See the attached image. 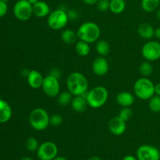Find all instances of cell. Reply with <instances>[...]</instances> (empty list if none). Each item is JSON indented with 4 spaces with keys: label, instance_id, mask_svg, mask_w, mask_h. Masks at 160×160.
Returning a JSON list of instances; mask_svg holds the SVG:
<instances>
[{
    "label": "cell",
    "instance_id": "6da1fadb",
    "mask_svg": "<svg viewBox=\"0 0 160 160\" xmlns=\"http://www.w3.org/2000/svg\"><path fill=\"white\" fill-rule=\"evenodd\" d=\"M88 86L87 78L80 72H73L67 77V89L73 96L85 95L88 90Z\"/></svg>",
    "mask_w": 160,
    "mask_h": 160
},
{
    "label": "cell",
    "instance_id": "7a4b0ae2",
    "mask_svg": "<svg viewBox=\"0 0 160 160\" xmlns=\"http://www.w3.org/2000/svg\"><path fill=\"white\" fill-rule=\"evenodd\" d=\"M77 34L79 40L91 44L99 40L100 35H101V29L99 26L95 22H85L78 28Z\"/></svg>",
    "mask_w": 160,
    "mask_h": 160
},
{
    "label": "cell",
    "instance_id": "3957f363",
    "mask_svg": "<svg viewBox=\"0 0 160 160\" xmlns=\"http://www.w3.org/2000/svg\"><path fill=\"white\" fill-rule=\"evenodd\" d=\"M88 106L93 109H98L104 106L109 98V92L104 86H96L88 91L85 94Z\"/></svg>",
    "mask_w": 160,
    "mask_h": 160
},
{
    "label": "cell",
    "instance_id": "277c9868",
    "mask_svg": "<svg viewBox=\"0 0 160 160\" xmlns=\"http://www.w3.org/2000/svg\"><path fill=\"white\" fill-rule=\"evenodd\" d=\"M50 117L43 108H35L29 115V123L31 128L37 131H43L49 126Z\"/></svg>",
    "mask_w": 160,
    "mask_h": 160
},
{
    "label": "cell",
    "instance_id": "5b68a950",
    "mask_svg": "<svg viewBox=\"0 0 160 160\" xmlns=\"http://www.w3.org/2000/svg\"><path fill=\"white\" fill-rule=\"evenodd\" d=\"M134 95L141 100H149L155 95V84L148 78L142 77L134 84Z\"/></svg>",
    "mask_w": 160,
    "mask_h": 160
},
{
    "label": "cell",
    "instance_id": "8992f818",
    "mask_svg": "<svg viewBox=\"0 0 160 160\" xmlns=\"http://www.w3.org/2000/svg\"><path fill=\"white\" fill-rule=\"evenodd\" d=\"M68 21L69 18L67 11L61 8L50 12L47 19L48 26L55 31L62 30L67 26Z\"/></svg>",
    "mask_w": 160,
    "mask_h": 160
},
{
    "label": "cell",
    "instance_id": "52a82bcc",
    "mask_svg": "<svg viewBox=\"0 0 160 160\" xmlns=\"http://www.w3.org/2000/svg\"><path fill=\"white\" fill-rule=\"evenodd\" d=\"M13 13L16 18L20 21H27L31 18L33 6L28 0L17 1L13 6Z\"/></svg>",
    "mask_w": 160,
    "mask_h": 160
},
{
    "label": "cell",
    "instance_id": "ba28073f",
    "mask_svg": "<svg viewBox=\"0 0 160 160\" xmlns=\"http://www.w3.org/2000/svg\"><path fill=\"white\" fill-rule=\"evenodd\" d=\"M42 88L47 96L49 98H56L60 93V84L59 79L48 74L44 78Z\"/></svg>",
    "mask_w": 160,
    "mask_h": 160
},
{
    "label": "cell",
    "instance_id": "9c48e42d",
    "mask_svg": "<svg viewBox=\"0 0 160 160\" xmlns=\"http://www.w3.org/2000/svg\"><path fill=\"white\" fill-rule=\"evenodd\" d=\"M58 155V147L54 142H45L39 145L37 156L40 160H53Z\"/></svg>",
    "mask_w": 160,
    "mask_h": 160
},
{
    "label": "cell",
    "instance_id": "30bf717a",
    "mask_svg": "<svg viewBox=\"0 0 160 160\" xmlns=\"http://www.w3.org/2000/svg\"><path fill=\"white\" fill-rule=\"evenodd\" d=\"M142 55L147 61H156L160 59V42L149 41L142 48Z\"/></svg>",
    "mask_w": 160,
    "mask_h": 160
},
{
    "label": "cell",
    "instance_id": "8fae6325",
    "mask_svg": "<svg viewBox=\"0 0 160 160\" xmlns=\"http://www.w3.org/2000/svg\"><path fill=\"white\" fill-rule=\"evenodd\" d=\"M136 157L138 160H160L159 150L150 145H142L136 152Z\"/></svg>",
    "mask_w": 160,
    "mask_h": 160
},
{
    "label": "cell",
    "instance_id": "7c38bea8",
    "mask_svg": "<svg viewBox=\"0 0 160 160\" xmlns=\"http://www.w3.org/2000/svg\"><path fill=\"white\" fill-rule=\"evenodd\" d=\"M108 127L111 134L115 136L122 135L124 134L127 129L126 122L122 120L119 116L112 117L109 120Z\"/></svg>",
    "mask_w": 160,
    "mask_h": 160
},
{
    "label": "cell",
    "instance_id": "4fadbf2b",
    "mask_svg": "<svg viewBox=\"0 0 160 160\" xmlns=\"http://www.w3.org/2000/svg\"><path fill=\"white\" fill-rule=\"evenodd\" d=\"M92 71L96 76L103 77L107 74L109 70V65L107 59L103 56H98L92 63Z\"/></svg>",
    "mask_w": 160,
    "mask_h": 160
},
{
    "label": "cell",
    "instance_id": "5bb4252c",
    "mask_svg": "<svg viewBox=\"0 0 160 160\" xmlns=\"http://www.w3.org/2000/svg\"><path fill=\"white\" fill-rule=\"evenodd\" d=\"M27 80H28V85L31 88L38 89L42 88V84H43L44 77L38 70H30L29 73H28V77H27Z\"/></svg>",
    "mask_w": 160,
    "mask_h": 160
},
{
    "label": "cell",
    "instance_id": "9a60e30c",
    "mask_svg": "<svg viewBox=\"0 0 160 160\" xmlns=\"http://www.w3.org/2000/svg\"><path fill=\"white\" fill-rule=\"evenodd\" d=\"M72 109L74 112L78 113H82L87 110L88 107L87 99L85 98V95H78V96H73L70 103Z\"/></svg>",
    "mask_w": 160,
    "mask_h": 160
},
{
    "label": "cell",
    "instance_id": "2e32d148",
    "mask_svg": "<svg viewBox=\"0 0 160 160\" xmlns=\"http://www.w3.org/2000/svg\"><path fill=\"white\" fill-rule=\"evenodd\" d=\"M116 102L121 107H131L134 102V96L129 92H120L116 96Z\"/></svg>",
    "mask_w": 160,
    "mask_h": 160
},
{
    "label": "cell",
    "instance_id": "e0dca14e",
    "mask_svg": "<svg viewBox=\"0 0 160 160\" xmlns=\"http://www.w3.org/2000/svg\"><path fill=\"white\" fill-rule=\"evenodd\" d=\"M33 14L38 18H43V17H48L50 11V7L48 3L45 1H40L39 0L37 3L33 5Z\"/></svg>",
    "mask_w": 160,
    "mask_h": 160
},
{
    "label": "cell",
    "instance_id": "ac0fdd59",
    "mask_svg": "<svg viewBox=\"0 0 160 160\" xmlns=\"http://www.w3.org/2000/svg\"><path fill=\"white\" fill-rule=\"evenodd\" d=\"M12 109L10 105L0 98V123H4L12 118Z\"/></svg>",
    "mask_w": 160,
    "mask_h": 160
},
{
    "label": "cell",
    "instance_id": "d6986e66",
    "mask_svg": "<svg viewBox=\"0 0 160 160\" xmlns=\"http://www.w3.org/2000/svg\"><path fill=\"white\" fill-rule=\"evenodd\" d=\"M138 33L139 36L144 39H151L154 37L155 29L150 23L144 22L139 24L138 28Z\"/></svg>",
    "mask_w": 160,
    "mask_h": 160
},
{
    "label": "cell",
    "instance_id": "ffe728a7",
    "mask_svg": "<svg viewBox=\"0 0 160 160\" xmlns=\"http://www.w3.org/2000/svg\"><path fill=\"white\" fill-rule=\"evenodd\" d=\"M77 32L71 29H66L61 33V40L67 45H73L78 42Z\"/></svg>",
    "mask_w": 160,
    "mask_h": 160
},
{
    "label": "cell",
    "instance_id": "44dd1931",
    "mask_svg": "<svg viewBox=\"0 0 160 160\" xmlns=\"http://www.w3.org/2000/svg\"><path fill=\"white\" fill-rule=\"evenodd\" d=\"M95 50L99 56L106 57L110 52V45L109 42L106 40H98L96 42L95 45Z\"/></svg>",
    "mask_w": 160,
    "mask_h": 160
},
{
    "label": "cell",
    "instance_id": "7402d4cb",
    "mask_svg": "<svg viewBox=\"0 0 160 160\" xmlns=\"http://www.w3.org/2000/svg\"><path fill=\"white\" fill-rule=\"evenodd\" d=\"M126 9L124 0H110L109 10L114 14H120Z\"/></svg>",
    "mask_w": 160,
    "mask_h": 160
},
{
    "label": "cell",
    "instance_id": "603a6c76",
    "mask_svg": "<svg viewBox=\"0 0 160 160\" xmlns=\"http://www.w3.org/2000/svg\"><path fill=\"white\" fill-rule=\"evenodd\" d=\"M76 52L81 57H85L90 53V45L84 41L79 40L75 43Z\"/></svg>",
    "mask_w": 160,
    "mask_h": 160
},
{
    "label": "cell",
    "instance_id": "cb8c5ba5",
    "mask_svg": "<svg viewBox=\"0 0 160 160\" xmlns=\"http://www.w3.org/2000/svg\"><path fill=\"white\" fill-rule=\"evenodd\" d=\"M160 0H142L141 6L142 9L147 12H152L157 10Z\"/></svg>",
    "mask_w": 160,
    "mask_h": 160
},
{
    "label": "cell",
    "instance_id": "d4e9b609",
    "mask_svg": "<svg viewBox=\"0 0 160 160\" xmlns=\"http://www.w3.org/2000/svg\"><path fill=\"white\" fill-rule=\"evenodd\" d=\"M56 98H57V102L59 106H67L71 103L73 95L69 91H65V92H60Z\"/></svg>",
    "mask_w": 160,
    "mask_h": 160
},
{
    "label": "cell",
    "instance_id": "484cf974",
    "mask_svg": "<svg viewBox=\"0 0 160 160\" xmlns=\"http://www.w3.org/2000/svg\"><path fill=\"white\" fill-rule=\"evenodd\" d=\"M139 73L143 78H148L153 73V66L150 61H144L139 66Z\"/></svg>",
    "mask_w": 160,
    "mask_h": 160
},
{
    "label": "cell",
    "instance_id": "4316f807",
    "mask_svg": "<svg viewBox=\"0 0 160 160\" xmlns=\"http://www.w3.org/2000/svg\"><path fill=\"white\" fill-rule=\"evenodd\" d=\"M148 107L150 110L153 112H160V96L157 95H154L149 99Z\"/></svg>",
    "mask_w": 160,
    "mask_h": 160
},
{
    "label": "cell",
    "instance_id": "83f0119b",
    "mask_svg": "<svg viewBox=\"0 0 160 160\" xmlns=\"http://www.w3.org/2000/svg\"><path fill=\"white\" fill-rule=\"evenodd\" d=\"M39 145H40L38 143V141L35 138L33 137H31L27 139L26 142H25V147H26L27 150L29 152H37Z\"/></svg>",
    "mask_w": 160,
    "mask_h": 160
},
{
    "label": "cell",
    "instance_id": "f1b7e54d",
    "mask_svg": "<svg viewBox=\"0 0 160 160\" xmlns=\"http://www.w3.org/2000/svg\"><path fill=\"white\" fill-rule=\"evenodd\" d=\"M133 112L131 110V109L130 107H122V109H120V112H119V117L122 119L123 120H124L125 122L128 121L132 117Z\"/></svg>",
    "mask_w": 160,
    "mask_h": 160
},
{
    "label": "cell",
    "instance_id": "f546056e",
    "mask_svg": "<svg viewBox=\"0 0 160 160\" xmlns=\"http://www.w3.org/2000/svg\"><path fill=\"white\" fill-rule=\"evenodd\" d=\"M63 121V118L60 114H53V115L50 116L49 119V123L51 126L52 127H59L60 126Z\"/></svg>",
    "mask_w": 160,
    "mask_h": 160
},
{
    "label": "cell",
    "instance_id": "4dcf8cb0",
    "mask_svg": "<svg viewBox=\"0 0 160 160\" xmlns=\"http://www.w3.org/2000/svg\"><path fill=\"white\" fill-rule=\"evenodd\" d=\"M109 5H110V0H99L97 2V9L102 12H106L109 10Z\"/></svg>",
    "mask_w": 160,
    "mask_h": 160
},
{
    "label": "cell",
    "instance_id": "1f68e13d",
    "mask_svg": "<svg viewBox=\"0 0 160 160\" xmlns=\"http://www.w3.org/2000/svg\"><path fill=\"white\" fill-rule=\"evenodd\" d=\"M8 12V6L4 0H0V18L3 17Z\"/></svg>",
    "mask_w": 160,
    "mask_h": 160
},
{
    "label": "cell",
    "instance_id": "d6a6232c",
    "mask_svg": "<svg viewBox=\"0 0 160 160\" xmlns=\"http://www.w3.org/2000/svg\"><path fill=\"white\" fill-rule=\"evenodd\" d=\"M67 15H68L69 20H77L78 18V16H79V13H78V11L74 9H70L69 10L67 11Z\"/></svg>",
    "mask_w": 160,
    "mask_h": 160
},
{
    "label": "cell",
    "instance_id": "836d02e7",
    "mask_svg": "<svg viewBox=\"0 0 160 160\" xmlns=\"http://www.w3.org/2000/svg\"><path fill=\"white\" fill-rule=\"evenodd\" d=\"M48 74L55 77V78H56L57 79H59L61 77V72L59 71V70H58L57 68H54L52 69V70H51V71H50V73H48Z\"/></svg>",
    "mask_w": 160,
    "mask_h": 160
},
{
    "label": "cell",
    "instance_id": "e575fe53",
    "mask_svg": "<svg viewBox=\"0 0 160 160\" xmlns=\"http://www.w3.org/2000/svg\"><path fill=\"white\" fill-rule=\"evenodd\" d=\"M99 0H83L84 4L88 5V6H92V5H96L97 2Z\"/></svg>",
    "mask_w": 160,
    "mask_h": 160
},
{
    "label": "cell",
    "instance_id": "d590c367",
    "mask_svg": "<svg viewBox=\"0 0 160 160\" xmlns=\"http://www.w3.org/2000/svg\"><path fill=\"white\" fill-rule=\"evenodd\" d=\"M155 95L160 96V83H158L155 85Z\"/></svg>",
    "mask_w": 160,
    "mask_h": 160
},
{
    "label": "cell",
    "instance_id": "8d00e7d4",
    "mask_svg": "<svg viewBox=\"0 0 160 160\" xmlns=\"http://www.w3.org/2000/svg\"><path fill=\"white\" fill-rule=\"evenodd\" d=\"M122 160H138L137 157L134 156H131V155H128V156H124V157L122 159Z\"/></svg>",
    "mask_w": 160,
    "mask_h": 160
},
{
    "label": "cell",
    "instance_id": "74e56055",
    "mask_svg": "<svg viewBox=\"0 0 160 160\" xmlns=\"http://www.w3.org/2000/svg\"><path fill=\"white\" fill-rule=\"evenodd\" d=\"M154 36L156 38L160 39V28H156V29H155Z\"/></svg>",
    "mask_w": 160,
    "mask_h": 160
},
{
    "label": "cell",
    "instance_id": "f35d334b",
    "mask_svg": "<svg viewBox=\"0 0 160 160\" xmlns=\"http://www.w3.org/2000/svg\"><path fill=\"white\" fill-rule=\"evenodd\" d=\"M88 160H102L100 159L98 156H91L90 158H89Z\"/></svg>",
    "mask_w": 160,
    "mask_h": 160
},
{
    "label": "cell",
    "instance_id": "ab89813d",
    "mask_svg": "<svg viewBox=\"0 0 160 160\" xmlns=\"http://www.w3.org/2000/svg\"><path fill=\"white\" fill-rule=\"evenodd\" d=\"M53 160H68L67 158L63 157V156H56Z\"/></svg>",
    "mask_w": 160,
    "mask_h": 160
},
{
    "label": "cell",
    "instance_id": "60d3db41",
    "mask_svg": "<svg viewBox=\"0 0 160 160\" xmlns=\"http://www.w3.org/2000/svg\"><path fill=\"white\" fill-rule=\"evenodd\" d=\"M156 17H157V18L160 20V8H158L157 10H156Z\"/></svg>",
    "mask_w": 160,
    "mask_h": 160
},
{
    "label": "cell",
    "instance_id": "b9f144b4",
    "mask_svg": "<svg viewBox=\"0 0 160 160\" xmlns=\"http://www.w3.org/2000/svg\"><path fill=\"white\" fill-rule=\"evenodd\" d=\"M20 160H34V159H33L32 158L29 157V156H23V157H22Z\"/></svg>",
    "mask_w": 160,
    "mask_h": 160
},
{
    "label": "cell",
    "instance_id": "7bdbcfd3",
    "mask_svg": "<svg viewBox=\"0 0 160 160\" xmlns=\"http://www.w3.org/2000/svg\"><path fill=\"white\" fill-rule=\"evenodd\" d=\"M28 2H29V3H31V5H34V4H35V3H37L39 1V0H28Z\"/></svg>",
    "mask_w": 160,
    "mask_h": 160
},
{
    "label": "cell",
    "instance_id": "ee69618b",
    "mask_svg": "<svg viewBox=\"0 0 160 160\" xmlns=\"http://www.w3.org/2000/svg\"><path fill=\"white\" fill-rule=\"evenodd\" d=\"M17 1H23V0H17Z\"/></svg>",
    "mask_w": 160,
    "mask_h": 160
},
{
    "label": "cell",
    "instance_id": "f6af8a7d",
    "mask_svg": "<svg viewBox=\"0 0 160 160\" xmlns=\"http://www.w3.org/2000/svg\"><path fill=\"white\" fill-rule=\"evenodd\" d=\"M159 158H160V151H159Z\"/></svg>",
    "mask_w": 160,
    "mask_h": 160
}]
</instances>
